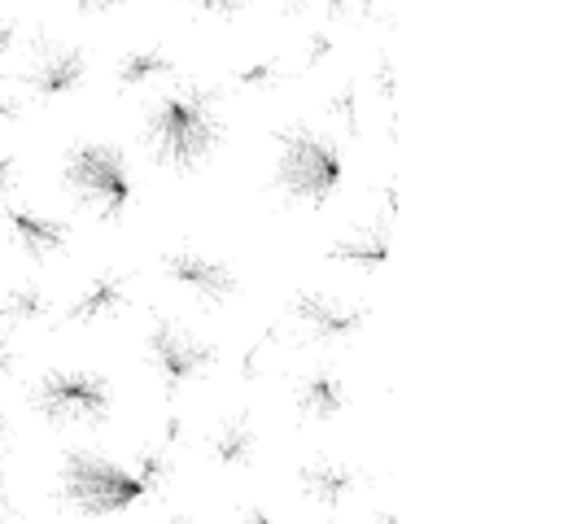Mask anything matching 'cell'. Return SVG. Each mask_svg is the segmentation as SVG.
Wrapping results in <instances>:
<instances>
[{
  "instance_id": "8992f818",
  "label": "cell",
  "mask_w": 568,
  "mask_h": 524,
  "mask_svg": "<svg viewBox=\"0 0 568 524\" xmlns=\"http://www.w3.org/2000/svg\"><path fill=\"white\" fill-rule=\"evenodd\" d=\"M214 359H219V350L211 341H202L189 323L166 319V315L153 319V328H149V363H153V372L166 389L193 384L197 376L211 372Z\"/></svg>"
},
{
  "instance_id": "3957f363",
  "label": "cell",
  "mask_w": 568,
  "mask_h": 524,
  "mask_svg": "<svg viewBox=\"0 0 568 524\" xmlns=\"http://www.w3.org/2000/svg\"><path fill=\"white\" fill-rule=\"evenodd\" d=\"M58 494L71 503L79 516H119L144 499V485L132 468L114 463L97 450H71L58 472Z\"/></svg>"
},
{
  "instance_id": "277c9868",
  "label": "cell",
  "mask_w": 568,
  "mask_h": 524,
  "mask_svg": "<svg viewBox=\"0 0 568 524\" xmlns=\"http://www.w3.org/2000/svg\"><path fill=\"white\" fill-rule=\"evenodd\" d=\"M342 184V150L306 127L281 132L276 153V188L293 206H324Z\"/></svg>"
},
{
  "instance_id": "30bf717a",
  "label": "cell",
  "mask_w": 568,
  "mask_h": 524,
  "mask_svg": "<svg viewBox=\"0 0 568 524\" xmlns=\"http://www.w3.org/2000/svg\"><path fill=\"white\" fill-rule=\"evenodd\" d=\"M0 219L9 227L13 245L36 263H49V258L71 249V227L62 219H49V215H36V210H18V206H4Z\"/></svg>"
},
{
  "instance_id": "4316f807",
  "label": "cell",
  "mask_w": 568,
  "mask_h": 524,
  "mask_svg": "<svg viewBox=\"0 0 568 524\" xmlns=\"http://www.w3.org/2000/svg\"><path fill=\"white\" fill-rule=\"evenodd\" d=\"M162 524H193L189 516H171V521H162Z\"/></svg>"
},
{
  "instance_id": "484cf974",
  "label": "cell",
  "mask_w": 568,
  "mask_h": 524,
  "mask_svg": "<svg viewBox=\"0 0 568 524\" xmlns=\"http://www.w3.org/2000/svg\"><path fill=\"white\" fill-rule=\"evenodd\" d=\"M74 4H79V9H114L119 0H74Z\"/></svg>"
},
{
  "instance_id": "ac0fdd59",
  "label": "cell",
  "mask_w": 568,
  "mask_h": 524,
  "mask_svg": "<svg viewBox=\"0 0 568 524\" xmlns=\"http://www.w3.org/2000/svg\"><path fill=\"white\" fill-rule=\"evenodd\" d=\"M136 481L144 485V494H158L166 481H171V472H175V463H171V454H166V446L158 450H144L141 459H136Z\"/></svg>"
},
{
  "instance_id": "d6986e66",
  "label": "cell",
  "mask_w": 568,
  "mask_h": 524,
  "mask_svg": "<svg viewBox=\"0 0 568 524\" xmlns=\"http://www.w3.org/2000/svg\"><path fill=\"white\" fill-rule=\"evenodd\" d=\"M241 83H245V88H272V83H276V66L263 62V66H254V71H241Z\"/></svg>"
},
{
  "instance_id": "5bb4252c",
  "label": "cell",
  "mask_w": 568,
  "mask_h": 524,
  "mask_svg": "<svg viewBox=\"0 0 568 524\" xmlns=\"http://www.w3.org/2000/svg\"><path fill=\"white\" fill-rule=\"evenodd\" d=\"M206 446H211V454L223 468H245L254 459V450H258V433H254V424L245 415H227L223 424L211 429Z\"/></svg>"
},
{
  "instance_id": "d4e9b609",
  "label": "cell",
  "mask_w": 568,
  "mask_h": 524,
  "mask_svg": "<svg viewBox=\"0 0 568 524\" xmlns=\"http://www.w3.org/2000/svg\"><path fill=\"white\" fill-rule=\"evenodd\" d=\"M0 446H4V433H0ZM0 516H9V490H4V472H0Z\"/></svg>"
},
{
  "instance_id": "7402d4cb",
  "label": "cell",
  "mask_w": 568,
  "mask_h": 524,
  "mask_svg": "<svg viewBox=\"0 0 568 524\" xmlns=\"http://www.w3.org/2000/svg\"><path fill=\"white\" fill-rule=\"evenodd\" d=\"M13 363H18V350L9 346V337H0V376L13 372Z\"/></svg>"
},
{
  "instance_id": "603a6c76",
  "label": "cell",
  "mask_w": 568,
  "mask_h": 524,
  "mask_svg": "<svg viewBox=\"0 0 568 524\" xmlns=\"http://www.w3.org/2000/svg\"><path fill=\"white\" fill-rule=\"evenodd\" d=\"M193 4H202V9H211V13H236L245 0H193Z\"/></svg>"
},
{
  "instance_id": "8fae6325",
  "label": "cell",
  "mask_w": 568,
  "mask_h": 524,
  "mask_svg": "<svg viewBox=\"0 0 568 524\" xmlns=\"http://www.w3.org/2000/svg\"><path fill=\"white\" fill-rule=\"evenodd\" d=\"M358 481H363L358 468L337 463V459H315V463H302V472H297V490L324 512H337L358 490Z\"/></svg>"
},
{
  "instance_id": "9a60e30c",
  "label": "cell",
  "mask_w": 568,
  "mask_h": 524,
  "mask_svg": "<svg viewBox=\"0 0 568 524\" xmlns=\"http://www.w3.org/2000/svg\"><path fill=\"white\" fill-rule=\"evenodd\" d=\"M328 258L333 263H355L363 271H376L389 258V236H385V227H351L342 240L328 245Z\"/></svg>"
},
{
  "instance_id": "ba28073f",
  "label": "cell",
  "mask_w": 568,
  "mask_h": 524,
  "mask_svg": "<svg viewBox=\"0 0 568 524\" xmlns=\"http://www.w3.org/2000/svg\"><path fill=\"white\" fill-rule=\"evenodd\" d=\"M162 276L189 294H197L202 301H227L241 294V280L236 271L223 263V258H211V254H193V249H175L162 258Z\"/></svg>"
},
{
  "instance_id": "44dd1931",
  "label": "cell",
  "mask_w": 568,
  "mask_h": 524,
  "mask_svg": "<svg viewBox=\"0 0 568 524\" xmlns=\"http://www.w3.org/2000/svg\"><path fill=\"white\" fill-rule=\"evenodd\" d=\"M13 40H18V27L13 22H0V71H4V58H9Z\"/></svg>"
},
{
  "instance_id": "5b68a950",
  "label": "cell",
  "mask_w": 568,
  "mask_h": 524,
  "mask_svg": "<svg viewBox=\"0 0 568 524\" xmlns=\"http://www.w3.org/2000/svg\"><path fill=\"white\" fill-rule=\"evenodd\" d=\"M31 411L40 420H49L53 429H92V424H105L110 411H114V389L110 380L97 372H83V368H58V372H44L31 384Z\"/></svg>"
},
{
  "instance_id": "ffe728a7",
  "label": "cell",
  "mask_w": 568,
  "mask_h": 524,
  "mask_svg": "<svg viewBox=\"0 0 568 524\" xmlns=\"http://www.w3.org/2000/svg\"><path fill=\"white\" fill-rule=\"evenodd\" d=\"M13 184H18V157L13 153H0V197L13 193Z\"/></svg>"
},
{
  "instance_id": "7a4b0ae2",
  "label": "cell",
  "mask_w": 568,
  "mask_h": 524,
  "mask_svg": "<svg viewBox=\"0 0 568 524\" xmlns=\"http://www.w3.org/2000/svg\"><path fill=\"white\" fill-rule=\"evenodd\" d=\"M62 184L83 210H92L101 219H123L136 202V184H132L123 150L101 145V141H79L67 150Z\"/></svg>"
},
{
  "instance_id": "e0dca14e",
  "label": "cell",
  "mask_w": 568,
  "mask_h": 524,
  "mask_svg": "<svg viewBox=\"0 0 568 524\" xmlns=\"http://www.w3.org/2000/svg\"><path fill=\"white\" fill-rule=\"evenodd\" d=\"M44 315H49V298L40 289H18V294L0 298V337L9 328H22L31 319H44Z\"/></svg>"
},
{
  "instance_id": "7c38bea8",
  "label": "cell",
  "mask_w": 568,
  "mask_h": 524,
  "mask_svg": "<svg viewBox=\"0 0 568 524\" xmlns=\"http://www.w3.org/2000/svg\"><path fill=\"white\" fill-rule=\"evenodd\" d=\"M128 294H132V280H128L123 271H101V276L67 306V319H71V323L105 319V315H114V310L128 306Z\"/></svg>"
},
{
  "instance_id": "cb8c5ba5",
  "label": "cell",
  "mask_w": 568,
  "mask_h": 524,
  "mask_svg": "<svg viewBox=\"0 0 568 524\" xmlns=\"http://www.w3.org/2000/svg\"><path fill=\"white\" fill-rule=\"evenodd\" d=\"M241 524H276L263 507H245V516H241Z\"/></svg>"
},
{
  "instance_id": "52a82bcc",
  "label": "cell",
  "mask_w": 568,
  "mask_h": 524,
  "mask_svg": "<svg viewBox=\"0 0 568 524\" xmlns=\"http://www.w3.org/2000/svg\"><path fill=\"white\" fill-rule=\"evenodd\" d=\"M88 75V62L74 44H62V40H36L31 44V58H27V71H22V83L36 92V96H67L74 92Z\"/></svg>"
},
{
  "instance_id": "2e32d148",
  "label": "cell",
  "mask_w": 568,
  "mask_h": 524,
  "mask_svg": "<svg viewBox=\"0 0 568 524\" xmlns=\"http://www.w3.org/2000/svg\"><path fill=\"white\" fill-rule=\"evenodd\" d=\"M175 75V62L162 53V49H136V53H128L123 62H119V88L123 92H132V88H149V83H158V79Z\"/></svg>"
},
{
  "instance_id": "6da1fadb",
  "label": "cell",
  "mask_w": 568,
  "mask_h": 524,
  "mask_svg": "<svg viewBox=\"0 0 568 524\" xmlns=\"http://www.w3.org/2000/svg\"><path fill=\"white\" fill-rule=\"evenodd\" d=\"M223 123H219V101L202 83H175L149 105L144 119V141L153 157L171 171H197L219 150Z\"/></svg>"
},
{
  "instance_id": "9c48e42d",
  "label": "cell",
  "mask_w": 568,
  "mask_h": 524,
  "mask_svg": "<svg viewBox=\"0 0 568 524\" xmlns=\"http://www.w3.org/2000/svg\"><path fill=\"white\" fill-rule=\"evenodd\" d=\"M293 319L315 337V341H351L367 323V306L333 298V294H297L293 298Z\"/></svg>"
},
{
  "instance_id": "4fadbf2b",
  "label": "cell",
  "mask_w": 568,
  "mask_h": 524,
  "mask_svg": "<svg viewBox=\"0 0 568 524\" xmlns=\"http://www.w3.org/2000/svg\"><path fill=\"white\" fill-rule=\"evenodd\" d=\"M346 407H351V393L333 372H311L297 380V415L302 420H337Z\"/></svg>"
}]
</instances>
